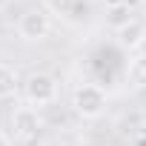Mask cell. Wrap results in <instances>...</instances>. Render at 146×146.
<instances>
[{
  "instance_id": "6da1fadb",
  "label": "cell",
  "mask_w": 146,
  "mask_h": 146,
  "mask_svg": "<svg viewBox=\"0 0 146 146\" xmlns=\"http://www.w3.org/2000/svg\"><path fill=\"white\" fill-rule=\"evenodd\" d=\"M72 106H75V112L80 117H100L103 109H106V92L95 83H83L75 89V95H72Z\"/></svg>"
},
{
  "instance_id": "7a4b0ae2",
  "label": "cell",
  "mask_w": 146,
  "mask_h": 146,
  "mask_svg": "<svg viewBox=\"0 0 146 146\" xmlns=\"http://www.w3.org/2000/svg\"><path fill=\"white\" fill-rule=\"evenodd\" d=\"M12 132H15V137L23 140V143L37 140L40 132H43V117H40V112H37L32 103H29V106H17V109L12 112Z\"/></svg>"
},
{
  "instance_id": "3957f363",
  "label": "cell",
  "mask_w": 146,
  "mask_h": 146,
  "mask_svg": "<svg viewBox=\"0 0 146 146\" xmlns=\"http://www.w3.org/2000/svg\"><path fill=\"white\" fill-rule=\"evenodd\" d=\"M23 92H26V100L32 106H49L57 100V80L52 75H43V72H37V75H32L26 83H23Z\"/></svg>"
},
{
  "instance_id": "277c9868",
  "label": "cell",
  "mask_w": 146,
  "mask_h": 146,
  "mask_svg": "<svg viewBox=\"0 0 146 146\" xmlns=\"http://www.w3.org/2000/svg\"><path fill=\"white\" fill-rule=\"evenodd\" d=\"M49 29H52V20H49V15H46L43 9H29V12H23L20 20H17V32H20V37L29 40V43L46 40Z\"/></svg>"
},
{
  "instance_id": "5b68a950",
  "label": "cell",
  "mask_w": 146,
  "mask_h": 146,
  "mask_svg": "<svg viewBox=\"0 0 146 146\" xmlns=\"http://www.w3.org/2000/svg\"><path fill=\"white\" fill-rule=\"evenodd\" d=\"M117 37H120V43H123L126 49H140V46L146 43V23L132 17L126 26L117 29Z\"/></svg>"
},
{
  "instance_id": "8992f818",
  "label": "cell",
  "mask_w": 146,
  "mask_h": 146,
  "mask_svg": "<svg viewBox=\"0 0 146 146\" xmlns=\"http://www.w3.org/2000/svg\"><path fill=\"white\" fill-rule=\"evenodd\" d=\"M20 80H17V72L6 63H0V100H6V98H15Z\"/></svg>"
},
{
  "instance_id": "52a82bcc",
  "label": "cell",
  "mask_w": 146,
  "mask_h": 146,
  "mask_svg": "<svg viewBox=\"0 0 146 146\" xmlns=\"http://www.w3.org/2000/svg\"><path fill=\"white\" fill-rule=\"evenodd\" d=\"M126 75H129V83H132V86L146 89V54H137V57L129 60Z\"/></svg>"
},
{
  "instance_id": "ba28073f",
  "label": "cell",
  "mask_w": 146,
  "mask_h": 146,
  "mask_svg": "<svg viewBox=\"0 0 146 146\" xmlns=\"http://www.w3.org/2000/svg\"><path fill=\"white\" fill-rule=\"evenodd\" d=\"M132 12H129V3H117V6H109V23L115 26V29H120V26H126L132 17H129Z\"/></svg>"
},
{
  "instance_id": "9c48e42d",
  "label": "cell",
  "mask_w": 146,
  "mask_h": 146,
  "mask_svg": "<svg viewBox=\"0 0 146 146\" xmlns=\"http://www.w3.org/2000/svg\"><path fill=\"white\" fill-rule=\"evenodd\" d=\"M46 9L54 15H69L75 9V0H46Z\"/></svg>"
},
{
  "instance_id": "30bf717a",
  "label": "cell",
  "mask_w": 146,
  "mask_h": 146,
  "mask_svg": "<svg viewBox=\"0 0 146 146\" xmlns=\"http://www.w3.org/2000/svg\"><path fill=\"white\" fill-rule=\"evenodd\" d=\"M106 6H117V3H126V0H103Z\"/></svg>"
},
{
  "instance_id": "8fae6325",
  "label": "cell",
  "mask_w": 146,
  "mask_h": 146,
  "mask_svg": "<svg viewBox=\"0 0 146 146\" xmlns=\"http://www.w3.org/2000/svg\"><path fill=\"white\" fill-rule=\"evenodd\" d=\"M6 3H9V0H0V9H3V6H6Z\"/></svg>"
}]
</instances>
